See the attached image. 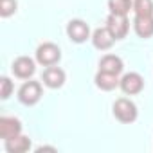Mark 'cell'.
Masks as SVG:
<instances>
[{
    "label": "cell",
    "instance_id": "10",
    "mask_svg": "<svg viewBox=\"0 0 153 153\" xmlns=\"http://www.w3.org/2000/svg\"><path fill=\"white\" fill-rule=\"evenodd\" d=\"M90 40H92V45H94L97 51H108V49H112V45L117 42L106 25L96 29V31L92 33V38H90Z\"/></svg>",
    "mask_w": 153,
    "mask_h": 153
},
{
    "label": "cell",
    "instance_id": "5",
    "mask_svg": "<svg viewBox=\"0 0 153 153\" xmlns=\"http://www.w3.org/2000/svg\"><path fill=\"white\" fill-rule=\"evenodd\" d=\"M11 70L15 74V78H18V79H31L36 72V63L29 56H20L13 61Z\"/></svg>",
    "mask_w": 153,
    "mask_h": 153
},
{
    "label": "cell",
    "instance_id": "18",
    "mask_svg": "<svg viewBox=\"0 0 153 153\" xmlns=\"http://www.w3.org/2000/svg\"><path fill=\"white\" fill-rule=\"evenodd\" d=\"M11 92H13V81L7 78V76H2V78H0V97L9 99Z\"/></svg>",
    "mask_w": 153,
    "mask_h": 153
},
{
    "label": "cell",
    "instance_id": "3",
    "mask_svg": "<svg viewBox=\"0 0 153 153\" xmlns=\"http://www.w3.org/2000/svg\"><path fill=\"white\" fill-rule=\"evenodd\" d=\"M42 99V83L40 81H25L18 88V101L25 106H34Z\"/></svg>",
    "mask_w": 153,
    "mask_h": 153
},
{
    "label": "cell",
    "instance_id": "19",
    "mask_svg": "<svg viewBox=\"0 0 153 153\" xmlns=\"http://www.w3.org/2000/svg\"><path fill=\"white\" fill-rule=\"evenodd\" d=\"M47 149H49V151H56L54 146H38V148H36V151H47Z\"/></svg>",
    "mask_w": 153,
    "mask_h": 153
},
{
    "label": "cell",
    "instance_id": "14",
    "mask_svg": "<svg viewBox=\"0 0 153 153\" xmlns=\"http://www.w3.org/2000/svg\"><path fill=\"white\" fill-rule=\"evenodd\" d=\"M4 148H6L7 153H25V151L31 149V139L20 133L13 139L4 140Z\"/></svg>",
    "mask_w": 153,
    "mask_h": 153
},
{
    "label": "cell",
    "instance_id": "16",
    "mask_svg": "<svg viewBox=\"0 0 153 153\" xmlns=\"http://www.w3.org/2000/svg\"><path fill=\"white\" fill-rule=\"evenodd\" d=\"M133 15L151 16L153 15V0H133Z\"/></svg>",
    "mask_w": 153,
    "mask_h": 153
},
{
    "label": "cell",
    "instance_id": "4",
    "mask_svg": "<svg viewBox=\"0 0 153 153\" xmlns=\"http://www.w3.org/2000/svg\"><path fill=\"white\" fill-rule=\"evenodd\" d=\"M119 88H121L123 94H126V96L140 94L142 88H144V78H142L139 72H128V74H124L123 78H121Z\"/></svg>",
    "mask_w": 153,
    "mask_h": 153
},
{
    "label": "cell",
    "instance_id": "13",
    "mask_svg": "<svg viewBox=\"0 0 153 153\" xmlns=\"http://www.w3.org/2000/svg\"><path fill=\"white\" fill-rule=\"evenodd\" d=\"M99 70H103V72H110V74H121L123 70H124V63H123V59L119 58V56H115V54H105L103 58H101V61H99Z\"/></svg>",
    "mask_w": 153,
    "mask_h": 153
},
{
    "label": "cell",
    "instance_id": "8",
    "mask_svg": "<svg viewBox=\"0 0 153 153\" xmlns=\"http://www.w3.org/2000/svg\"><path fill=\"white\" fill-rule=\"evenodd\" d=\"M106 27L110 29V33L114 34L115 40H123L126 38L128 31H130V22L128 16H121V15H108L106 18Z\"/></svg>",
    "mask_w": 153,
    "mask_h": 153
},
{
    "label": "cell",
    "instance_id": "12",
    "mask_svg": "<svg viewBox=\"0 0 153 153\" xmlns=\"http://www.w3.org/2000/svg\"><path fill=\"white\" fill-rule=\"evenodd\" d=\"M94 81H96V87H97L99 90H103V92H110V90H114V88L119 87L121 78H119L117 74H110V72H103V70H99V72L96 74Z\"/></svg>",
    "mask_w": 153,
    "mask_h": 153
},
{
    "label": "cell",
    "instance_id": "6",
    "mask_svg": "<svg viewBox=\"0 0 153 153\" xmlns=\"http://www.w3.org/2000/svg\"><path fill=\"white\" fill-rule=\"evenodd\" d=\"M65 78H67V76H65V70L59 68V67H56V65L45 67V70H43V74H42L43 85H45L47 88H52V90L61 88V87L65 85Z\"/></svg>",
    "mask_w": 153,
    "mask_h": 153
},
{
    "label": "cell",
    "instance_id": "2",
    "mask_svg": "<svg viewBox=\"0 0 153 153\" xmlns=\"http://www.w3.org/2000/svg\"><path fill=\"white\" fill-rule=\"evenodd\" d=\"M34 56H36V63H40L42 67H51L61 59V49L52 42H45L38 45Z\"/></svg>",
    "mask_w": 153,
    "mask_h": 153
},
{
    "label": "cell",
    "instance_id": "11",
    "mask_svg": "<svg viewBox=\"0 0 153 153\" xmlns=\"http://www.w3.org/2000/svg\"><path fill=\"white\" fill-rule=\"evenodd\" d=\"M133 31L139 38L148 40L153 36V15L151 16H139L133 15Z\"/></svg>",
    "mask_w": 153,
    "mask_h": 153
},
{
    "label": "cell",
    "instance_id": "15",
    "mask_svg": "<svg viewBox=\"0 0 153 153\" xmlns=\"http://www.w3.org/2000/svg\"><path fill=\"white\" fill-rule=\"evenodd\" d=\"M108 9L112 15L128 16V13L133 11V0H108Z\"/></svg>",
    "mask_w": 153,
    "mask_h": 153
},
{
    "label": "cell",
    "instance_id": "9",
    "mask_svg": "<svg viewBox=\"0 0 153 153\" xmlns=\"http://www.w3.org/2000/svg\"><path fill=\"white\" fill-rule=\"evenodd\" d=\"M22 133V123L16 117H9V115H2L0 117V139L7 140L13 139L16 135Z\"/></svg>",
    "mask_w": 153,
    "mask_h": 153
},
{
    "label": "cell",
    "instance_id": "1",
    "mask_svg": "<svg viewBox=\"0 0 153 153\" xmlns=\"http://www.w3.org/2000/svg\"><path fill=\"white\" fill-rule=\"evenodd\" d=\"M112 112H114V117H115L119 123H123V124H131V123H135V119H137V115H139L137 105H135L131 99H128V97H119V99H115Z\"/></svg>",
    "mask_w": 153,
    "mask_h": 153
},
{
    "label": "cell",
    "instance_id": "7",
    "mask_svg": "<svg viewBox=\"0 0 153 153\" xmlns=\"http://www.w3.org/2000/svg\"><path fill=\"white\" fill-rule=\"evenodd\" d=\"M67 36L74 43H83L90 38V27L83 20H70L67 25Z\"/></svg>",
    "mask_w": 153,
    "mask_h": 153
},
{
    "label": "cell",
    "instance_id": "17",
    "mask_svg": "<svg viewBox=\"0 0 153 153\" xmlns=\"http://www.w3.org/2000/svg\"><path fill=\"white\" fill-rule=\"evenodd\" d=\"M16 7H18L16 0H0V16L9 18L11 15L16 13Z\"/></svg>",
    "mask_w": 153,
    "mask_h": 153
}]
</instances>
